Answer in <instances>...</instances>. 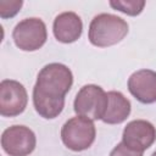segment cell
Segmentation results:
<instances>
[{"label": "cell", "mask_w": 156, "mask_h": 156, "mask_svg": "<svg viewBox=\"0 0 156 156\" xmlns=\"http://www.w3.org/2000/svg\"><path fill=\"white\" fill-rule=\"evenodd\" d=\"M73 84L72 71L63 63L44 66L33 88V105L39 116L46 119L56 118L65 107V96Z\"/></svg>", "instance_id": "1"}, {"label": "cell", "mask_w": 156, "mask_h": 156, "mask_svg": "<svg viewBox=\"0 0 156 156\" xmlns=\"http://www.w3.org/2000/svg\"><path fill=\"white\" fill-rule=\"evenodd\" d=\"M128 23L112 13L96 15L90 24L88 38L89 41L98 48H107L118 44L128 34Z\"/></svg>", "instance_id": "2"}, {"label": "cell", "mask_w": 156, "mask_h": 156, "mask_svg": "<svg viewBox=\"0 0 156 156\" xmlns=\"http://www.w3.org/2000/svg\"><path fill=\"white\" fill-rule=\"evenodd\" d=\"M108 99L107 93L95 84H87L79 89L74 98L73 108L77 116L85 117L90 121L102 119L106 108H107Z\"/></svg>", "instance_id": "3"}, {"label": "cell", "mask_w": 156, "mask_h": 156, "mask_svg": "<svg viewBox=\"0 0 156 156\" xmlns=\"http://www.w3.org/2000/svg\"><path fill=\"white\" fill-rule=\"evenodd\" d=\"M96 136L93 121L85 117H72L61 128V139L72 151H84L91 146Z\"/></svg>", "instance_id": "4"}, {"label": "cell", "mask_w": 156, "mask_h": 156, "mask_svg": "<svg viewBox=\"0 0 156 156\" xmlns=\"http://www.w3.org/2000/svg\"><path fill=\"white\" fill-rule=\"evenodd\" d=\"M12 38L16 46L23 51L39 50L48 39L46 26L40 18H24L15 26Z\"/></svg>", "instance_id": "5"}, {"label": "cell", "mask_w": 156, "mask_h": 156, "mask_svg": "<svg viewBox=\"0 0 156 156\" xmlns=\"http://www.w3.org/2000/svg\"><path fill=\"white\" fill-rule=\"evenodd\" d=\"M37 145L34 132L26 126H11L2 132L1 146L10 156H28Z\"/></svg>", "instance_id": "6"}, {"label": "cell", "mask_w": 156, "mask_h": 156, "mask_svg": "<svg viewBox=\"0 0 156 156\" xmlns=\"http://www.w3.org/2000/svg\"><path fill=\"white\" fill-rule=\"evenodd\" d=\"M28 102V94L22 83L13 79H4L0 83V115L15 117L21 115Z\"/></svg>", "instance_id": "7"}, {"label": "cell", "mask_w": 156, "mask_h": 156, "mask_svg": "<svg viewBox=\"0 0 156 156\" xmlns=\"http://www.w3.org/2000/svg\"><path fill=\"white\" fill-rule=\"evenodd\" d=\"M156 140V128L145 119L130 121L123 129L122 143L129 149L144 152Z\"/></svg>", "instance_id": "8"}, {"label": "cell", "mask_w": 156, "mask_h": 156, "mask_svg": "<svg viewBox=\"0 0 156 156\" xmlns=\"http://www.w3.org/2000/svg\"><path fill=\"white\" fill-rule=\"evenodd\" d=\"M129 93L141 104L156 101V72L152 69H139L128 79Z\"/></svg>", "instance_id": "9"}, {"label": "cell", "mask_w": 156, "mask_h": 156, "mask_svg": "<svg viewBox=\"0 0 156 156\" xmlns=\"http://www.w3.org/2000/svg\"><path fill=\"white\" fill-rule=\"evenodd\" d=\"M52 32L57 41L71 44L80 38L83 32V22L76 12H62L54 20Z\"/></svg>", "instance_id": "10"}, {"label": "cell", "mask_w": 156, "mask_h": 156, "mask_svg": "<svg viewBox=\"0 0 156 156\" xmlns=\"http://www.w3.org/2000/svg\"><path fill=\"white\" fill-rule=\"evenodd\" d=\"M107 108L101 121L107 124H119L124 122L130 115V101L121 91L115 90L107 93Z\"/></svg>", "instance_id": "11"}, {"label": "cell", "mask_w": 156, "mask_h": 156, "mask_svg": "<svg viewBox=\"0 0 156 156\" xmlns=\"http://www.w3.org/2000/svg\"><path fill=\"white\" fill-rule=\"evenodd\" d=\"M110 6L128 16H138L145 6L144 0H111Z\"/></svg>", "instance_id": "12"}, {"label": "cell", "mask_w": 156, "mask_h": 156, "mask_svg": "<svg viewBox=\"0 0 156 156\" xmlns=\"http://www.w3.org/2000/svg\"><path fill=\"white\" fill-rule=\"evenodd\" d=\"M22 5V0H0V17L5 20L16 16Z\"/></svg>", "instance_id": "13"}, {"label": "cell", "mask_w": 156, "mask_h": 156, "mask_svg": "<svg viewBox=\"0 0 156 156\" xmlns=\"http://www.w3.org/2000/svg\"><path fill=\"white\" fill-rule=\"evenodd\" d=\"M110 156H143V152L132 150L124 143L121 141L112 149V151L110 152Z\"/></svg>", "instance_id": "14"}, {"label": "cell", "mask_w": 156, "mask_h": 156, "mask_svg": "<svg viewBox=\"0 0 156 156\" xmlns=\"http://www.w3.org/2000/svg\"><path fill=\"white\" fill-rule=\"evenodd\" d=\"M151 156H156V151H154V152H152V155H151Z\"/></svg>", "instance_id": "15"}]
</instances>
